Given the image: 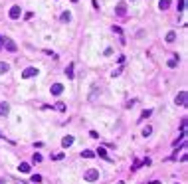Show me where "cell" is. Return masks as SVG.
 <instances>
[{
    "label": "cell",
    "mask_w": 188,
    "mask_h": 184,
    "mask_svg": "<svg viewBox=\"0 0 188 184\" xmlns=\"http://www.w3.org/2000/svg\"><path fill=\"white\" fill-rule=\"evenodd\" d=\"M83 178L87 180V182H95V180L99 178V170H97V168H89V170L83 174Z\"/></svg>",
    "instance_id": "cell-1"
},
{
    "label": "cell",
    "mask_w": 188,
    "mask_h": 184,
    "mask_svg": "<svg viewBox=\"0 0 188 184\" xmlns=\"http://www.w3.org/2000/svg\"><path fill=\"white\" fill-rule=\"evenodd\" d=\"M174 103H176L178 107H186V103H188V93H186V91H180L178 95H176Z\"/></svg>",
    "instance_id": "cell-2"
},
{
    "label": "cell",
    "mask_w": 188,
    "mask_h": 184,
    "mask_svg": "<svg viewBox=\"0 0 188 184\" xmlns=\"http://www.w3.org/2000/svg\"><path fill=\"white\" fill-rule=\"evenodd\" d=\"M34 75H38V69H36V67H26V69L22 71V77L24 79H30V77H34Z\"/></svg>",
    "instance_id": "cell-3"
},
{
    "label": "cell",
    "mask_w": 188,
    "mask_h": 184,
    "mask_svg": "<svg viewBox=\"0 0 188 184\" xmlns=\"http://www.w3.org/2000/svg\"><path fill=\"white\" fill-rule=\"evenodd\" d=\"M20 14H22L20 6H12V8H10V12H8V16H10L12 20H18V18H20Z\"/></svg>",
    "instance_id": "cell-4"
},
{
    "label": "cell",
    "mask_w": 188,
    "mask_h": 184,
    "mask_svg": "<svg viewBox=\"0 0 188 184\" xmlns=\"http://www.w3.org/2000/svg\"><path fill=\"white\" fill-rule=\"evenodd\" d=\"M4 46H6L8 52H16V50H18V46H16V44H14L10 38H4Z\"/></svg>",
    "instance_id": "cell-5"
},
{
    "label": "cell",
    "mask_w": 188,
    "mask_h": 184,
    "mask_svg": "<svg viewBox=\"0 0 188 184\" xmlns=\"http://www.w3.org/2000/svg\"><path fill=\"white\" fill-rule=\"evenodd\" d=\"M61 91H64V85L61 83H54L52 85V95H61Z\"/></svg>",
    "instance_id": "cell-6"
},
{
    "label": "cell",
    "mask_w": 188,
    "mask_h": 184,
    "mask_svg": "<svg viewBox=\"0 0 188 184\" xmlns=\"http://www.w3.org/2000/svg\"><path fill=\"white\" fill-rule=\"evenodd\" d=\"M72 145H73V137H72V135H67V137L61 139V146L67 149V146H72Z\"/></svg>",
    "instance_id": "cell-7"
},
{
    "label": "cell",
    "mask_w": 188,
    "mask_h": 184,
    "mask_svg": "<svg viewBox=\"0 0 188 184\" xmlns=\"http://www.w3.org/2000/svg\"><path fill=\"white\" fill-rule=\"evenodd\" d=\"M10 113V105L8 103H0V115H8Z\"/></svg>",
    "instance_id": "cell-8"
},
{
    "label": "cell",
    "mask_w": 188,
    "mask_h": 184,
    "mask_svg": "<svg viewBox=\"0 0 188 184\" xmlns=\"http://www.w3.org/2000/svg\"><path fill=\"white\" fill-rule=\"evenodd\" d=\"M73 67H75V66H73V63H69V66L65 67V75H67V77H69V79H72L73 75H75V73H73Z\"/></svg>",
    "instance_id": "cell-9"
},
{
    "label": "cell",
    "mask_w": 188,
    "mask_h": 184,
    "mask_svg": "<svg viewBox=\"0 0 188 184\" xmlns=\"http://www.w3.org/2000/svg\"><path fill=\"white\" fill-rule=\"evenodd\" d=\"M168 6H170V0H161L158 2V8L161 10H168Z\"/></svg>",
    "instance_id": "cell-10"
},
{
    "label": "cell",
    "mask_w": 188,
    "mask_h": 184,
    "mask_svg": "<svg viewBox=\"0 0 188 184\" xmlns=\"http://www.w3.org/2000/svg\"><path fill=\"white\" fill-rule=\"evenodd\" d=\"M20 172H24V174H26V172H30V165H28V162H20Z\"/></svg>",
    "instance_id": "cell-11"
},
{
    "label": "cell",
    "mask_w": 188,
    "mask_h": 184,
    "mask_svg": "<svg viewBox=\"0 0 188 184\" xmlns=\"http://www.w3.org/2000/svg\"><path fill=\"white\" fill-rule=\"evenodd\" d=\"M166 66H168V67H176V66H178V58H176V56H174V58H170L168 61H166Z\"/></svg>",
    "instance_id": "cell-12"
},
{
    "label": "cell",
    "mask_w": 188,
    "mask_h": 184,
    "mask_svg": "<svg viewBox=\"0 0 188 184\" xmlns=\"http://www.w3.org/2000/svg\"><path fill=\"white\" fill-rule=\"evenodd\" d=\"M125 12H127V10H125V4L121 2V4L117 6V14H119V16H125Z\"/></svg>",
    "instance_id": "cell-13"
},
{
    "label": "cell",
    "mask_w": 188,
    "mask_h": 184,
    "mask_svg": "<svg viewBox=\"0 0 188 184\" xmlns=\"http://www.w3.org/2000/svg\"><path fill=\"white\" fill-rule=\"evenodd\" d=\"M174 40H176V34H174V32H168V34H166V42H168V44H172Z\"/></svg>",
    "instance_id": "cell-14"
},
{
    "label": "cell",
    "mask_w": 188,
    "mask_h": 184,
    "mask_svg": "<svg viewBox=\"0 0 188 184\" xmlns=\"http://www.w3.org/2000/svg\"><path fill=\"white\" fill-rule=\"evenodd\" d=\"M81 157H83V158H93V157H95V152H93V151H83V152H81Z\"/></svg>",
    "instance_id": "cell-15"
},
{
    "label": "cell",
    "mask_w": 188,
    "mask_h": 184,
    "mask_svg": "<svg viewBox=\"0 0 188 184\" xmlns=\"http://www.w3.org/2000/svg\"><path fill=\"white\" fill-rule=\"evenodd\" d=\"M150 113H153L150 109H145V111L141 113V121H145V119H149V117H150Z\"/></svg>",
    "instance_id": "cell-16"
},
{
    "label": "cell",
    "mask_w": 188,
    "mask_h": 184,
    "mask_svg": "<svg viewBox=\"0 0 188 184\" xmlns=\"http://www.w3.org/2000/svg\"><path fill=\"white\" fill-rule=\"evenodd\" d=\"M150 133H153V127H150V125H147V127L143 129V137H149Z\"/></svg>",
    "instance_id": "cell-17"
},
{
    "label": "cell",
    "mask_w": 188,
    "mask_h": 184,
    "mask_svg": "<svg viewBox=\"0 0 188 184\" xmlns=\"http://www.w3.org/2000/svg\"><path fill=\"white\" fill-rule=\"evenodd\" d=\"M99 157H101V158H105V160H111V158L109 157H107V151H105V149H99Z\"/></svg>",
    "instance_id": "cell-18"
},
{
    "label": "cell",
    "mask_w": 188,
    "mask_h": 184,
    "mask_svg": "<svg viewBox=\"0 0 188 184\" xmlns=\"http://www.w3.org/2000/svg\"><path fill=\"white\" fill-rule=\"evenodd\" d=\"M61 20H64V22H69V20H72V14H69V12H64V14H61Z\"/></svg>",
    "instance_id": "cell-19"
},
{
    "label": "cell",
    "mask_w": 188,
    "mask_h": 184,
    "mask_svg": "<svg viewBox=\"0 0 188 184\" xmlns=\"http://www.w3.org/2000/svg\"><path fill=\"white\" fill-rule=\"evenodd\" d=\"M64 157H65L64 152H58V154H52V160H61Z\"/></svg>",
    "instance_id": "cell-20"
},
{
    "label": "cell",
    "mask_w": 188,
    "mask_h": 184,
    "mask_svg": "<svg viewBox=\"0 0 188 184\" xmlns=\"http://www.w3.org/2000/svg\"><path fill=\"white\" fill-rule=\"evenodd\" d=\"M34 162H42V154H40V152H34Z\"/></svg>",
    "instance_id": "cell-21"
},
{
    "label": "cell",
    "mask_w": 188,
    "mask_h": 184,
    "mask_svg": "<svg viewBox=\"0 0 188 184\" xmlns=\"http://www.w3.org/2000/svg\"><path fill=\"white\" fill-rule=\"evenodd\" d=\"M8 69H10V66H8V63H0V71H2V73H6Z\"/></svg>",
    "instance_id": "cell-22"
},
{
    "label": "cell",
    "mask_w": 188,
    "mask_h": 184,
    "mask_svg": "<svg viewBox=\"0 0 188 184\" xmlns=\"http://www.w3.org/2000/svg\"><path fill=\"white\" fill-rule=\"evenodd\" d=\"M56 109H58V111H65V103H61V101L56 103Z\"/></svg>",
    "instance_id": "cell-23"
},
{
    "label": "cell",
    "mask_w": 188,
    "mask_h": 184,
    "mask_svg": "<svg viewBox=\"0 0 188 184\" xmlns=\"http://www.w3.org/2000/svg\"><path fill=\"white\" fill-rule=\"evenodd\" d=\"M184 2H186V0H178V12L184 10Z\"/></svg>",
    "instance_id": "cell-24"
},
{
    "label": "cell",
    "mask_w": 188,
    "mask_h": 184,
    "mask_svg": "<svg viewBox=\"0 0 188 184\" xmlns=\"http://www.w3.org/2000/svg\"><path fill=\"white\" fill-rule=\"evenodd\" d=\"M32 182H42V176H40V174H34V176H32Z\"/></svg>",
    "instance_id": "cell-25"
},
{
    "label": "cell",
    "mask_w": 188,
    "mask_h": 184,
    "mask_svg": "<svg viewBox=\"0 0 188 184\" xmlns=\"http://www.w3.org/2000/svg\"><path fill=\"white\" fill-rule=\"evenodd\" d=\"M133 105H135V99H133V101H127V105H125V107H127V109H131Z\"/></svg>",
    "instance_id": "cell-26"
},
{
    "label": "cell",
    "mask_w": 188,
    "mask_h": 184,
    "mask_svg": "<svg viewBox=\"0 0 188 184\" xmlns=\"http://www.w3.org/2000/svg\"><path fill=\"white\" fill-rule=\"evenodd\" d=\"M139 166H141V162H139V160H135V165H133V168H131V170H137Z\"/></svg>",
    "instance_id": "cell-27"
},
{
    "label": "cell",
    "mask_w": 188,
    "mask_h": 184,
    "mask_svg": "<svg viewBox=\"0 0 188 184\" xmlns=\"http://www.w3.org/2000/svg\"><path fill=\"white\" fill-rule=\"evenodd\" d=\"M150 184H161V182H158V180H153V182H150Z\"/></svg>",
    "instance_id": "cell-28"
},
{
    "label": "cell",
    "mask_w": 188,
    "mask_h": 184,
    "mask_svg": "<svg viewBox=\"0 0 188 184\" xmlns=\"http://www.w3.org/2000/svg\"><path fill=\"white\" fill-rule=\"evenodd\" d=\"M0 44H4V38H2V36H0Z\"/></svg>",
    "instance_id": "cell-29"
},
{
    "label": "cell",
    "mask_w": 188,
    "mask_h": 184,
    "mask_svg": "<svg viewBox=\"0 0 188 184\" xmlns=\"http://www.w3.org/2000/svg\"><path fill=\"white\" fill-rule=\"evenodd\" d=\"M0 184H4V180H2V178H0Z\"/></svg>",
    "instance_id": "cell-30"
},
{
    "label": "cell",
    "mask_w": 188,
    "mask_h": 184,
    "mask_svg": "<svg viewBox=\"0 0 188 184\" xmlns=\"http://www.w3.org/2000/svg\"><path fill=\"white\" fill-rule=\"evenodd\" d=\"M117 184H125V182H123V180H121V182H117Z\"/></svg>",
    "instance_id": "cell-31"
},
{
    "label": "cell",
    "mask_w": 188,
    "mask_h": 184,
    "mask_svg": "<svg viewBox=\"0 0 188 184\" xmlns=\"http://www.w3.org/2000/svg\"><path fill=\"white\" fill-rule=\"evenodd\" d=\"M72 2H77V0H72Z\"/></svg>",
    "instance_id": "cell-32"
}]
</instances>
